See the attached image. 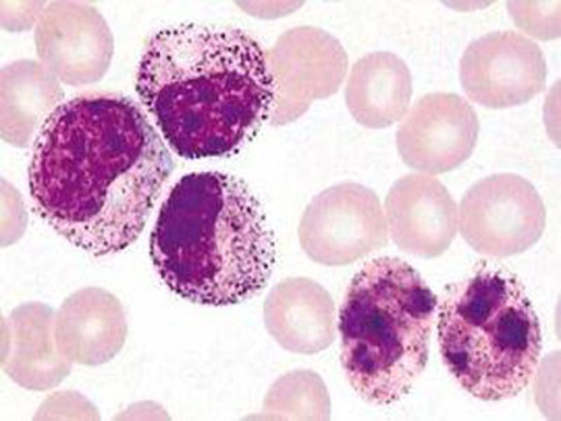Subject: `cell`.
I'll list each match as a JSON object with an SVG mask.
<instances>
[{
	"mask_svg": "<svg viewBox=\"0 0 561 421\" xmlns=\"http://www.w3.org/2000/svg\"><path fill=\"white\" fill-rule=\"evenodd\" d=\"M385 210L396 246L421 259L447 252L458 234V205L433 175L408 174L399 179L389 190Z\"/></svg>",
	"mask_w": 561,
	"mask_h": 421,
	"instance_id": "obj_11",
	"label": "cell"
},
{
	"mask_svg": "<svg viewBox=\"0 0 561 421\" xmlns=\"http://www.w3.org/2000/svg\"><path fill=\"white\" fill-rule=\"evenodd\" d=\"M38 57L65 83L96 82L108 68L113 37L96 9L53 3L39 20Z\"/></svg>",
	"mask_w": 561,
	"mask_h": 421,
	"instance_id": "obj_10",
	"label": "cell"
},
{
	"mask_svg": "<svg viewBox=\"0 0 561 421\" xmlns=\"http://www.w3.org/2000/svg\"><path fill=\"white\" fill-rule=\"evenodd\" d=\"M412 94V73L403 59L392 53H373L351 69L345 103L355 122L379 129L404 117Z\"/></svg>",
	"mask_w": 561,
	"mask_h": 421,
	"instance_id": "obj_13",
	"label": "cell"
},
{
	"mask_svg": "<svg viewBox=\"0 0 561 421\" xmlns=\"http://www.w3.org/2000/svg\"><path fill=\"white\" fill-rule=\"evenodd\" d=\"M480 124L472 104L455 93H430L400 123L396 143L410 169L447 173L472 157Z\"/></svg>",
	"mask_w": 561,
	"mask_h": 421,
	"instance_id": "obj_9",
	"label": "cell"
},
{
	"mask_svg": "<svg viewBox=\"0 0 561 421\" xmlns=\"http://www.w3.org/2000/svg\"><path fill=\"white\" fill-rule=\"evenodd\" d=\"M150 259L170 291L194 304L228 307L262 293L277 246L262 205L222 172L183 175L150 234Z\"/></svg>",
	"mask_w": 561,
	"mask_h": 421,
	"instance_id": "obj_3",
	"label": "cell"
},
{
	"mask_svg": "<svg viewBox=\"0 0 561 421\" xmlns=\"http://www.w3.org/2000/svg\"><path fill=\"white\" fill-rule=\"evenodd\" d=\"M265 325L284 349L313 354L335 339V308L322 285L308 278H289L268 295Z\"/></svg>",
	"mask_w": 561,
	"mask_h": 421,
	"instance_id": "obj_12",
	"label": "cell"
},
{
	"mask_svg": "<svg viewBox=\"0 0 561 421\" xmlns=\"http://www.w3.org/2000/svg\"><path fill=\"white\" fill-rule=\"evenodd\" d=\"M438 299L399 258L370 260L351 281L340 308L342 365L370 405L399 402L427 367Z\"/></svg>",
	"mask_w": 561,
	"mask_h": 421,
	"instance_id": "obj_4",
	"label": "cell"
},
{
	"mask_svg": "<svg viewBox=\"0 0 561 421\" xmlns=\"http://www.w3.org/2000/svg\"><path fill=\"white\" fill-rule=\"evenodd\" d=\"M445 367L483 402L515 398L534 379L542 330L517 275L482 263L445 291L438 316Z\"/></svg>",
	"mask_w": 561,
	"mask_h": 421,
	"instance_id": "obj_5",
	"label": "cell"
},
{
	"mask_svg": "<svg viewBox=\"0 0 561 421\" xmlns=\"http://www.w3.org/2000/svg\"><path fill=\"white\" fill-rule=\"evenodd\" d=\"M459 75L472 102L501 110L528 103L543 92L548 68L533 39L517 32H495L466 48Z\"/></svg>",
	"mask_w": 561,
	"mask_h": 421,
	"instance_id": "obj_8",
	"label": "cell"
},
{
	"mask_svg": "<svg viewBox=\"0 0 561 421\" xmlns=\"http://www.w3.org/2000/svg\"><path fill=\"white\" fill-rule=\"evenodd\" d=\"M459 228L476 252L511 258L539 242L546 228L542 197L528 180L500 173L479 180L465 193Z\"/></svg>",
	"mask_w": 561,
	"mask_h": 421,
	"instance_id": "obj_6",
	"label": "cell"
},
{
	"mask_svg": "<svg viewBox=\"0 0 561 421\" xmlns=\"http://www.w3.org/2000/svg\"><path fill=\"white\" fill-rule=\"evenodd\" d=\"M137 92L179 157L205 159L229 157L257 135L277 84L262 44L244 30L184 23L148 39Z\"/></svg>",
	"mask_w": 561,
	"mask_h": 421,
	"instance_id": "obj_2",
	"label": "cell"
},
{
	"mask_svg": "<svg viewBox=\"0 0 561 421\" xmlns=\"http://www.w3.org/2000/svg\"><path fill=\"white\" fill-rule=\"evenodd\" d=\"M382 205L373 190L340 183L314 197L299 225L302 249L316 263L335 268L385 248L389 240Z\"/></svg>",
	"mask_w": 561,
	"mask_h": 421,
	"instance_id": "obj_7",
	"label": "cell"
},
{
	"mask_svg": "<svg viewBox=\"0 0 561 421\" xmlns=\"http://www.w3.org/2000/svg\"><path fill=\"white\" fill-rule=\"evenodd\" d=\"M174 162L134 100L83 93L58 105L35 138L30 197L39 218L90 254L140 237Z\"/></svg>",
	"mask_w": 561,
	"mask_h": 421,
	"instance_id": "obj_1",
	"label": "cell"
}]
</instances>
